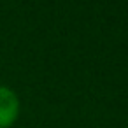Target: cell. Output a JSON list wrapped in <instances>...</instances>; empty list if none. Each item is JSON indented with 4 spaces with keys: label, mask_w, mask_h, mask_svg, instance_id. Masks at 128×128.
<instances>
[{
    "label": "cell",
    "mask_w": 128,
    "mask_h": 128,
    "mask_svg": "<svg viewBox=\"0 0 128 128\" xmlns=\"http://www.w3.org/2000/svg\"><path fill=\"white\" fill-rule=\"evenodd\" d=\"M20 112V102L12 90L0 86V128H9Z\"/></svg>",
    "instance_id": "obj_1"
}]
</instances>
